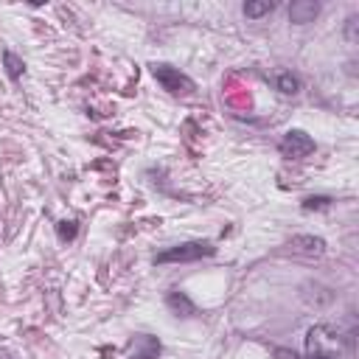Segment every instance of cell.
<instances>
[{"label":"cell","mask_w":359,"mask_h":359,"mask_svg":"<svg viewBox=\"0 0 359 359\" xmlns=\"http://www.w3.org/2000/svg\"><path fill=\"white\" fill-rule=\"evenodd\" d=\"M278 90H280L283 95H294V93L300 90L297 76H292V73H280V76H278Z\"/></svg>","instance_id":"cell-10"},{"label":"cell","mask_w":359,"mask_h":359,"mask_svg":"<svg viewBox=\"0 0 359 359\" xmlns=\"http://www.w3.org/2000/svg\"><path fill=\"white\" fill-rule=\"evenodd\" d=\"M331 205V199L328 196H309L306 202H303V208L306 210H323V208H328Z\"/></svg>","instance_id":"cell-13"},{"label":"cell","mask_w":359,"mask_h":359,"mask_svg":"<svg viewBox=\"0 0 359 359\" xmlns=\"http://www.w3.org/2000/svg\"><path fill=\"white\" fill-rule=\"evenodd\" d=\"M3 62H6V73H8V79H20L22 73H25V65H22V59L17 56V53H11V50H6L3 53Z\"/></svg>","instance_id":"cell-9"},{"label":"cell","mask_w":359,"mask_h":359,"mask_svg":"<svg viewBox=\"0 0 359 359\" xmlns=\"http://www.w3.org/2000/svg\"><path fill=\"white\" fill-rule=\"evenodd\" d=\"M275 8V3H247L244 6V14L247 17H261V14H269Z\"/></svg>","instance_id":"cell-12"},{"label":"cell","mask_w":359,"mask_h":359,"mask_svg":"<svg viewBox=\"0 0 359 359\" xmlns=\"http://www.w3.org/2000/svg\"><path fill=\"white\" fill-rule=\"evenodd\" d=\"M275 359H320V356H297L294 351H289V348H275Z\"/></svg>","instance_id":"cell-14"},{"label":"cell","mask_w":359,"mask_h":359,"mask_svg":"<svg viewBox=\"0 0 359 359\" xmlns=\"http://www.w3.org/2000/svg\"><path fill=\"white\" fill-rule=\"evenodd\" d=\"M317 11H320V6H317L314 0H297V3H292V8H289V20L297 22V25H303V22H311V20L317 17Z\"/></svg>","instance_id":"cell-6"},{"label":"cell","mask_w":359,"mask_h":359,"mask_svg":"<svg viewBox=\"0 0 359 359\" xmlns=\"http://www.w3.org/2000/svg\"><path fill=\"white\" fill-rule=\"evenodd\" d=\"M165 303H168V309H174L177 314L182 311V317H191V314L196 311V309H194V303H191L182 292H168V300H165Z\"/></svg>","instance_id":"cell-8"},{"label":"cell","mask_w":359,"mask_h":359,"mask_svg":"<svg viewBox=\"0 0 359 359\" xmlns=\"http://www.w3.org/2000/svg\"><path fill=\"white\" fill-rule=\"evenodd\" d=\"M216 247L208 244V241H188V244H177V247H168L163 252L154 255V264H188V261H199V258H208L213 255Z\"/></svg>","instance_id":"cell-2"},{"label":"cell","mask_w":359,"mask_h":359,"mask_svg":"<svg viewBox=\"0 0 359 359\" xmlns=\"http://www.w3.org/2000/svg\"><path fill=\"white\" fill-rule=\"evenodd\" d=\"M289 247L297 250V252H303V255H323L325 252V241L323 238H314V236H294Z\"/></svg>","instance_id":"cell-7"},{"label":"cell","mask_w":359,"mask_h":359,"mask_svg":"<svg viewBox=\"0 0 359 359\" xmlns=\"http://www.w3.org/2000/svg\"><path fill=\"white\" fill-rule=\"evenodd\" d=\"M278 151H280L286 160H300V157H306V154L314 151V140H311L303 129H289V132L280 137Z\"/></svg>","instance_id":"cell-4"},{"label":"cell","mask_w":359,"mask_h":359,"mask_svg":"<svg viewBox=\"0 0 359 359\" xmlns=\"http://www.w3.org/2000/svg\"><path fill=\"white\" fill-rule=\"evenodd\" d=\"M351 351V337L342 334L334 325H314L306 334V353L309 356H320V359H339L342 353Z\"/></svg>","instance_id":"cell-1"},{"label":"cell","mask_w":359,"mask_h":359,"mask_svg":"<svg viewBox=\"0 0 359 359\" xmlns=\"http://www.w3.org/2000/svg\"><path fill=\"white\" fill-rule=\"evenodd\" d=\"M151 73L163 84V90H168L171 95H191L194 93V81L171 65H151Z\"/></svg>","instance_id":"cell-3"},{"label":"cell","mask_w":359,"mask_h":359,"mask_svg":"<svg viewBox=\"0 0 359 359\" xmlns=\"http://www.w3.org/2000/svg\"><path fill=\"white\" fill-rule=\"evenodd\" d=\"M157 353H160V342H157V337L137 334V337L132 339L129 359H157Z\"/></svg>","instance_id":"cell-5"},{"label":"cell","mask_w":359,"mask_h":359,"mask_svg":"<svg viewBox=\"0 0 359 359\" xmlns=\"http://www.w3.org/2000/svg\"><path fill=\"white\" fill-rule=\"evenodd\" d=\"M76 233H79V224L70 219V222H59L56 224V236L62 238V241H70V238H76Z\"/></svg>","instance_id":"cell-11"}]
</instances>
